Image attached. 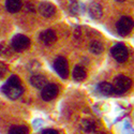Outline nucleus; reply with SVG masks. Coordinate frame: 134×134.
Returning <instances> with one entry per match:
<instances>
[{
    "instance_id": "obj_1",
    "label": "nucleus",
    "mask_w": 134,
    "mask_h": 134,
    "mask_svg": "<svg viewBox=\"0 0 134 134\" xmlns=\"http://www.w3.org/2000/svg\"><path fill=\"white\" fill-rule=\"evenodd\" d=\"M2 91L3 93L12 100H15L19 98L23 93V87L20 85V81L18 76L12 75L9 77V80L5 82V84L2 86Z\"/></svg>"
},
{
    "instance_id": "obj_2",
    "label": "nucleus",
    "mask_w": 134,
    "mask_h": 134,
    "mask_svg": "<svg viewBox=\"0 0 134 134\" xmlns=\"http://www.w3.org/2000/svg\"><path fill=\"white\" fill-rule=\"evenodd\" d=\"M114 92L116 94H122L128 91L132 86V81L125 75H118L114 79Z\"/></svg>"
},
{
    "instance_id": "obj_3",
    "label": "nucleus",
    "mask_w": 134,
    "mask_h": 134,
    "mask_svg": "<svg viewBox=\"0 0 134 134\" xmlns=\"http://www.w3.org/2000/svg\"><path fill=\"white\" fill-rule=\"evenodd\" d=\"M116 28H117V32L120 36H124V37L128 36L134 28V21L131 17H128V16L121 17L118 20Z\"/></svg>"
},
{
    "instance_id": "obj_4",
    "label": "nucleus",
    "mask_w": 134,
    "mask_h": 134,
    "mask_svg": "<svg viewBox=\"0 0 134 134\" xmlns=\"http://www.w3.org/2000/svg\"><path fill=\"white\" fill-rule=\"evenodd\" d=\"M11 46L16 52H23L30 46V40L24 35H16L11 40Z\"/></svg>"
},
{
    "instance_id": "obj_5",
    "label": "nucleus",
    "mask_w": 134,
    "mask_h": 134,
    "mask_svg": "<svg viewBox=\"0 0 134 134\" xmlns=\"http://www.w3.org/2000/svg\"><path fill=\"white\" fill-rule=\"evenodd\" d=\"M110 54L114 57V59L118 62H125L128 59V56H129L128 48L122 43L115 44L110 49Z\"/></svg>"
},
{
    "instance_id": "obj_6",
    "label": "nucleus",
    "mask_w": 134,
    "mask_h": 134,
    "mask_svg": "<svg viewBox=\"0 0 134 134\" xmlns=\"http://www.w3.org/2000/svg\"><path fill=\"white\" fill-rule=\"evenodd\" d=\"M54 69L61 79H66L69 76V65L65 58L58 57L54 61Z\"/></svg>"
},
{
    "instance_id": "obj_7",
    "label": "nucleus",
    "mask_w": 134,
    "mask_h": 134,
    "mask_svg": "<svg viewBox=\"0 0 134 134\" xmlns=\"http://www.w3.org/2000/svg\"><path fill=\"white\" fill-rule=\"evenodd\" d=\"M59 92V89L58 86L55 85V84H48L47 86H45L42 91H41V97L44 101H52L53 99H55L57 97Z\"/></svg>"
},
{
    "instance_id": "obj_8",
    "label": "nucleus",
    "mask_w": 134,
    "mask_h": 134,
    "mask_svg": "<svg viewBox=\"0 0 134 134\" xmlns=\"http://www.w3.org/2000/svg\"><path fill=\"white\" fill-rule=\"evenodd\" d=\"M38 11L44 17H52L56 13V8L49 2H41L38 5Z\"/></svg>"
},
{
    "instance_id": "obj_9",
    "label": "nucleus",
    "mask_w": 134,
    "mask_h": 134,
    "mask_svg": "<svg viewBox=\"0 0 134 134\" xmlns=\"http://www.w3.org/2000/svg\"><path fill=\"white\" fill-rule=\"evenodd\" d=\"M30 84L38 89H43L45 86H47V80L43 75H33L30 77Z\"/></svg>"
},
{
    "instance_id": "obj_10",
    "label": "nucleus",
    "mask_w": 134,
    "mask_h": 134,
    "mask_svg": "<svg viewBox=\"0 0 134 134\" xmlns=\"http://www.w3.org/2000/svg\"><path fill=\"white\" fill-rule=\"evenodd\" d=\"M40 40L44 43V44H46V45H49V44L54 43L56 41V35H55V32L51 29H47V30H44L40 33Z\"/></svg>"
},
{
    "instance_id": "obj_11",
    "label": "nucleus",
    "mask_w": 134,
    "mask_h": 134,
    "mask_svg": "<svg viewBox=\"0 0 134 134\" xmlns=\"http://www.w3.org/2000/svg\"><path fill=\"white\" fill-rule=\"evenodd\" d=\"M88 12H89V15H90L93 19H98L102 16L103 14V11H102V7L100 5L98 2H92L89 5V9H88Z\"/></svg>"
},
{
    "instance_id": "obj_12",
    "label": "nucleus",
    "mask_w": 134,
    "mask_h": 134,
    "mask_svg": "<svg viewBox=\"0 0 134 134\" xmlns=\"http://www.w3.org/2000/svg\"><path fill=\"white\" fill-rule=\"evenodd\" d=\"M98 91L103 96H110V94L115 93L114 86L109 83H106V82H102L98 85Z\"/></svg>"
},
{
    "instance_id": "obj_13",
    "label": "nucleus",
    "mask_w": 134,
    "mask_h": 134,
    "mask_svg": "<svg viewBox=\"0 0 134 134\" xmlns=\"http://www.w3.org/2000/svg\"><path fill=\"white\" fill-rule=\"evenodd\" d=\"M5 8L10 13H17L21 8V0H5Z\"/></svg>"
},
{
    "instance_id": "obj_14",
    "label": "nucleus",
    "mask_w": 134,
    "mask_h": 134,
    "mask_svg": "<svg viewBox=\"0 0 134 134\" xmlns=\"http://www.w3.org/2000/svg\"><path fill=\"white\" fill-rule=\"evenodd\" d=\"M86 71L85 69L83 68V66L81 65H76L75 68L73 69V72H72V77H73V80L76 81V82H82L86 79Z\"/></svg>"
},
{
    "instance_id": "obj_15",
    "label": "nucleus",
    "mask_w": 134,
    "mask_h": 134,
    "mask_svg": "<svg viewBox=\"0 0 134 134\" xmlns=\"http://www.w3.org/2000/svg\"><path fill=\"white\" fill-rule=\"evenodd\" d=\"M81 129L85 133H92L96 130V125L92 120L89 119H83L81 122Z\"/></svg>"
},
{
    "instance_id": "obj_16",
    "label": "nucleus",
    "mask_w": 134,
    "mask_h": 134,
    "mask_svg": "<svg viewBox=\"0 0 134 134\" xmlns=\"http://www.w3.org/2000/svg\"><path fill=\"white\" fill-rule=\"evenodd\" d=\"M89 51H90V53H92L94 55L101 54L104 51L103 44L101 42H99V41H92L90 44H89Z\"/></svg>"
},
{
    "instance_id": "obj_17",
    "label": "nucleus",
    "mask_w": 134,
    "mask_h": 134,
    "mask_svg": "<svg viewBox=\"0 0 134 134\" xmlns=\"http://www.w3.org/2000/svg\"><path fill=\"white\" fill-rule=\"evenodd\" d=\"M69 11L72 15H77L81 13V3L77 1H71L70 5H69Z\"/></svg>"
},
{
    "instance_id": "obj_18",
    "label": "nucleus",
    "mask_w": 134,
    "mask_h": 134,
    "mask_svg": "<svg viewBox=\"0 0 134 134\" xmlns=\"http://www.w3.org/2000/svg\"><path fill=\"white\" fill-rule=\"evenodd\" d=\"M28 129L25 126H16L10 129L9 134H28Z\"/></svg>"
},
{
    "instance_id": "obj_19",
    "label": "nucleus",
    "mask_w": 134,
    "mask_h": 134,
    "mask_svg": "<svg viewBox=\"0 0 134 134\" xmlns=\"http://www.w3.org/2000/svg\"><path fill=\"white\" fill-rule=\"evenodd\" d=\"M122 132H124V134H134V129L131 127V125L128 121H126L124 128H122Z\"/></svg>"
},
{
    "instance_id": "obj_20",
    "label": "nucleus",
    "mask_w": 134,
    "mask_h": 134,
    "mask_svg": "<svg viewBox=\"0 0 134 134\" xmlns=\"http://www.w3.org/2000/svg\"><path fill=\"white\" fill-rule=\"evenodd\" d=\"M42 134H58V132L54 129H46L42 132Z\"/></svg>"
},
{
    "instance_id": "obj_21",
    "label": "nucleus",
    "mask_w": 134,
    "mask_h": 134,
    "mask_svg": "<svg viewBox=\"0 0 134 134\" xmlns=\"http://www.w3.org/2000/svg\"><path fill=\"white\" fill-rule=\"evenodd\" d=\"M117 2H122V1H125V0H116Z\"/></svg>"
}]
</instances>
